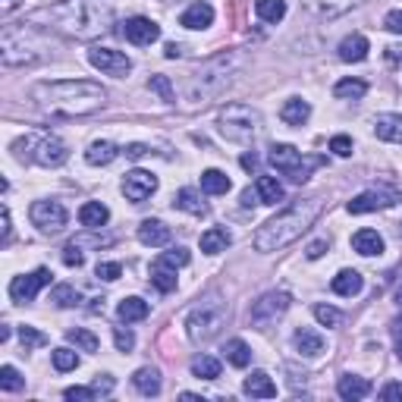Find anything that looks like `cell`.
Masks as SVG:
<instances>
[{
	"instance_id": "cell-1",
	"label": "cell",
	"mask_w": 402,
	"mask_h": 402,
	"mask_svg": "<svg viewBox=\"0 0 402 402\" xmlns=\"http://www.w3.org/2000/svg\"><path fill=\"white\" fill-rule=\"evenodd\" d=\"M29 22L91 41L113 25V6L107 0H57V4L38 6L35 13H29Z\"/></svg>"
},
{
	"instance_id": "cell-2",
	"label": "cell",
	"mask_w": 402,
	"mask_h": 402,
	"mask_svg": "<svg viewBox=\"0 0 402 402\" xmlns=\"http://www.w3.org/2000/svg\"><path fill=\"white\" fill-rule=\"evenodd\" d=\"M32 100L51 117H85L104 107L107 91L89 79H57L32 85Z\"/></svg>"
},
{
	"instance_id": "cell-3",
	"label": "cell",
	"mask_w": 402,
	"mask_h": 402,
	"mask_svg": "<svg viewBox=\"0 0 402 402\" xmlns=\"http://www.w3.org/2000/svg\"><path fill=\"white\" fill-rule=\"evenodd\" d=\"M320 207H324L320 198L292 201V205L283 207L277 217H271L264 226H258V233H254V239H252L254 249L258 252H280V249H286V245H292L302 233H308V226L318 220Z\"/></svg>"
},
{
	"instance_id": "cell-4",
	"label": "cell",
	"mask_w": 402,
	"mask_h": 402,
	"mask_svg": "<svg viewBox=\"0 0 402 402\" xmlns=\"http://www.w3.org/2000/svg\"><path fill=\"white\" fill-rule=\"evenodd\" d=\"M239 63H242V60H239L236 53H220V57L207 60L198 72H192L189 89H186L189 100H195V104H207L211 98L223 95L226 85L233 82V72L239 70Z\"/></svg>"
},
{
	"instance_id": "cell-5",
	"label": "cell",
	"mask_w": 402,
	"mask_h": 402,
	"mask_svg": "<svg viewBox=\"0 0 402 402\" xmlns=\"http://www.w3.org/2000/svg\"><path fill=\"white\" fill-rule=\"evenodd\" d=\"M13 154L19 160H32V164H41V167H60L70 157L66 145L57 136H48V132H29L25 138H16Z\"/></svg>"
},
{
	"instance_id": "cell-6",
	"label": "cell",
	"mask_w": 402,
	"mask_h": 402,
	"mask_svg": "<svg viewBox=\"0 0 402 402\" xmlns=\"http://www.w3.org/2000/svg\"><path fill=\"white\" fill-rule=\"evenodd\" d=\"M217 129H220V136L230 138V142L245 145L261 132V113L249 104H230L220 110Z\"/></svg>"
},
{
	"instance_id": "cell-7",
	"label": "cell",
	"mask_w": 402,
	"mask_h": 402,
	"mask_svg": "<svg viewBox=\"0 0 402 402\" xmlns=\"http://www.w3.org/2000/svg\"><path fill=\"white\" fill-rule=\"evenodd\" d=\"M226 324V305L220 302H201L198 308H192V314L186 318V330H189L192 343H207L214 339Z\"/></svg>"
},
{
	"instance_id": "cell-8",
	"label": "cell",
	"mask_w": 402,
	"mask_h": 402,
	"mask_svg": "<svg viewBox=\"0 0 402 402\" xmlns=\"http://www.w3.org/2000/svg\"><path fill=\"white\" fill-rule=\"evenodd\" d=\"M267 160H271V167H277V173L290 176L292 183H305V179L311 176L314 167L324 164L320 157H305V154L299 148H292V145H273L271 154H267Z\"/></svg>"
},
{
	"instance_id": "cell-9",
	"label": "cell",
	"mask_w": 402,
	"mask_h": 402,
	"mask_svg": "<svg viewBox=\"0 0 402 402\" xmlns=\"http://www.w3.org/2000/svg\"><path fill=\"white\" fill-rule=\"evenodd\" d=\"M89 63L104 72V76H113V79H126L132 72V60L126 57L123 51H113V48H91Z\"/></svg>"
},
{
	"instance_id": "cell-10",
	"label": "cell",
	"mask_w": 402,
	"mask_h": 402,
	"mask_svg": "<svg viewBox=\"0 0 402 402\" xmlns=\"http://www.w3.org/2000/svg\"><path fill=\"white\" fill-rule=\"evenodd\" d=\"M29 217L41 233H60L66 226V207L60 201H35Z\"/></svg>"
},
{
	"instance_id": "cell-11",
	"label": "cell",
	"mask_w": 402,
	"mask_h": 402,
	"mask_svg": "<svg viewBox=\"0 0 402 402\" xmlns=\"http://www.w3.org/2000/svg\"><path fill=\"white\" fill-rule=\"evenodd\" d=\"M290 292H264L258 302L252 305V324L258 327H267L271 320H277L280 314H286V308H290Z\"/></svg>"
},
{
	"instance_id": "cell-12",
	"label": "cell",
	"mask_w": 402,
	"mask_h": 402,
	"mask_svg": "<svg viewBox=\"0 0 402 402\" xmlns=\"http://www.w3.org/2000/svg\"><path fill=\"white\" fill-rule=\"evenodd\" d=\"M51 283V271L48 267H38L35 273H25V277H16L10 283V299L16 302V305H29V302H35L38 290L41 286Z\"/></svg>"
},
{
	"instance_id": "cell-13",
	"label": "cell",
	"mask_w": 402,
	"mask_h": 402,
	"mask_svg": "<svg viewBox=\"0 0 402 402\" xmlns=\"http://www.w3.org/2000/svg\"><path fill=\"white\" fill-rule=\"evenodd\" d=\"M154 192H157V176L148 170H132L123 176V195L132 201V205H142L148 201Z\"/></svg>"
},
{
	"instance_id": "cell-14",
	"label": "cell",
	"mask_w": 402,
	"mask_h": 402,
	"mask_svg": "<svg viewBox=\"0 0 402 402\" xmlns=\"http://www.w3.org/2000/svg\"><path fill=\"white\" fill-rule=\"evenodd\" d=\"M396 201H399V192H393V189H368L349 201V214L384 211V207H393Z\"/></svg>"
},
{
	"instance_id": "cell-15",
	"label": "cell",
	"mask_w": 402,
	"mask_h": 402,
	"mask_svg": "<svg viewBox=\"0 0 402 402\" xmlns=\"http://www.w3.org/2000/svg\"><path fill=\"white\" fill-rule=\"evenodd\" d=\"M123 35H126V41H129V44L145 48V44H151V41H157V38H160V25L154 22V19H148V16H132V19H126Z\"/></svg>"
},
{
	"instance_id": "cell-16",
	"label": "cell",
	"mask_w": 402,
	"mask_h": 402,
	"mask_svg": "<svg viewBox=\"0 0 402 402\" xmlns=\"http://www.w3.org/2000/svg\"><path fill=\"white\" fill-rule=\"evenodd\" d=\"M358 4H365V0H305V10L311 13L314 19H337Z\"/></svg>"
},
{
	"instance_id": "cell-17",
	"label": "cell",
	"mask_w": 402,
	"mask_h": 402,
	"mask_svg": "<svg viewBox=\"0 0 402 402\" xmlns=\"http://www.w3.org/2000/svg\"><path fill=\"white\" fill-rule=\"evenodd\" d=\"M170 239H173V233L164 220H142V223H138V242L142 245L164 249V245H170Z\"/></svg>"
},
{
	"instance_id": "cell-18",
	"label": "cell",
	"mask_w": 402,
	"mask_h": 402,
	"mask_svg": "<svg viewBox=\"0 0 402 402\" xmlns=\"http://www.w3.org/2000/svg\"><path fill=\"white\" fill-rule=\"evenodd\" d=\"M242 390H245V396H252V399H273L277 396V384L271 380L267 371H252L249 377H245Z\"/></svg>"
},
{
	"instance_id": "cell-19",
	"label": "cell",
	"mask_w": 402,
	"mask_h": 402,
	"mask_svg": "<svg viewBox=\"0 0 402 402\" xmlns=\"http://www.w3.org/2000/svg\"><path fill=\"white\" fill-rule=\"evenodd\" d=\"M211 22H214V6H211V4H205V0L192 4L189 10H186L183 16H179V25H183V29H192V32L207 29Z\"/></svg>"
},
{
	"instance_id": "cell-20",
	"label": "cell",
	"mask_w": 402,
	"mask_h": 402,
	"mask_svg": "<svg viewBox=\"0 0 402 402\" xmlns=\"http://www.w3.org/2000/svg\"><path fill=\"white\" fill-rule=\"evenodd\" d=\"M368 51H371V44H368L365 35H346L343 41H339V60L343 63H361V60L368 57Z\"/></svg>"
},
{
	"instance_id": "cell-21",
	"label": "cell",
	"mask_w": 402,
	"mask_h": 402,
	"mask_svg": "<svg viewBox=\"0 0 402 402\" xmlns=\"http://www.w3.org/2000/svg\"><path fill=\"white\" fill-rule=\"evenodd\" d=\"M374 132H377V138H384V142L402 145V113H380V117L374 119Z\"/></svg>"
},
{
	"instance_id": "cell-22",
	"label": "cell",
	"mask_w": 402,
	"mask_h": 402,
	"mask_svg": "<svg viewBox=\"0 0 402 402\" xmlns=\"http://www.w3.org/2000/svg\"><path fill=\"white\" fill-rule=\"evenodd\" d=\"M107 220H110V211H107L100 201H85V205L79 207V223H82L85 230H100Z\"/></svg>"
},
{
	"instance_id": "cell-23",
	"label": "cell",
	"mask_w": 402,
	"mask_h": 402,
	"mask_svg": "<svg viewBox=\"0 0 402 402\" xmlns=\"http://www.w3.org/2000/svg\"><path fill=\"white\" fill-rule=\"evenodd\" d=\"M292 343H296L299 355H305V358H314V355L324 352V337H320L318 330H308V327H302V330H296Z\"/></svg>"
},
{
	"instance_id": "cell-24",
	"label": "cell",
	"mask_w": 402,
	"mask_h": 402,
	"mask_svg": "<svg viewBox=\"0 0 402 402\" xmlns=\"http://www.w3.org/2000/svg\"><path fill=\"white\" fill-rule=\"evenodd\" d=\"M308 117H311V104L302 98H290L283 104V110H280V119H283L286 126H305Z\"/></svg>"
},
{
	"instance_id": "cell-25",
	"label": "cell",
	"mask_w": 402,
	"mask_h": 402,
	"mask_svg": "<svg viewBox=\"0 0 402 402\" xmlns=\"http://www.w3.org/2000/svg\"><path fill=\"white\" fill-rule=\"evenodd\" d=\"M337 393L343 399L355 402V399H365L368 393H371V384H368L365 377H355V374H343V377H339V384H337Z\"/></svg>"
},
{
	"instance_id": "cell-26",
	"label": "cell",
	"mask_w": 402,
	"mask_h": 402,
	"mask_svg": "<svg viewBox=\"0 0 402 402\" xmlns=\"http://www.w3.org/2000/svg\"><path fill=\"white\" fill-rule=\"evenodd\" d=\"M333 292L337 296H346V299H352V296H358L361 292V286H365V280H361V273L358 271H339L337 277H333Z\"/></svg>"
},
{
	"instance_id": "cell-27",
	"label": "cell",
	"mask_w": 402,
	"mask_h": 402,
	"mask_svg": "<svg viewBox=\"0 0 402 402\" xmlns=\"http://www.w3.org/2000/svg\"><path fill=\"white\" fill-rule=\"evenodd\" d=\"M352 249L358 254H365V258H371V254L384 252V239H380L377 230H358L352 236Z\"/></svg>"
},
{
	"instance_id": "cell-28",
	"label": "cell",
	"mask_w": 402,
	"mask_h": 402,
	"mask_svg": "<svg viewBox=\"0 0 402 402\" xmlns=\"http://www.w3.org/2000/svg\"><path fill=\"white\" fill-rule=\"evenodd\" d=\"M117 314H119V320H123V324H136V320H145V318H148V302L138 299V296H129V299L119 302Z\"/></svg>"
},
{
	"instance_id": "cell-29",
	"label": "cell",
	"mask_w": 402,
	"mask_h": 402,
	"mask_svg": "<svg viewBox=\"0 0 402 402\" xmlns=\"http://www.w3.org/2000/svg\"><path fill=\"white\" fill-rule=\"evenodd\" d=\"M132 384H136V390L142 393V396H157L160 393V371L157 368H138V371L132 374Z\"/></svg>"
},
{
	"instance_id": "cell-30",
	"label": "cell",
	"mask_w": 402,
	"mask_h": 402,
	"mask_svg": "<svg viewBox=\"0 0 402 402\" xmlns=\"http://www.w3.org/2000/svg\"><path fill=\"white\" fill-rule=\"evenodd\" d=\"M230 189H233V183H230L226 173H220V170L201 173V192H205V195H226Z\"/></svg>"
},
{
	"instance_id": "cell-31",
	"label": "cell",
	"mask_w": 402,
	"mask_h": 402,
	"mask_svg": "<svg viewBox=\"0 0 402 402\" xmlns=\"http://www.w3.org/2000/svg\"><path fill=\"white\" fill-rule=\"evenodd\" d=\"M226 245H230V233L220 230V226H211L207 233H201V252L205 254H220L226 252Z\"/></svg>"
},
{
	"instance_id": "cell-32",
	"label": "cell",
	"mask_w": 402,
	"mask_h": 402,
	"mask_svg": "<svg viewBox=\"0 0 402 402\" xmlns=\"http://www.w3.org/2000/svg\"><path fill=\"white\" fill-rule=\"evenodd\" d=\"M117 145L113 142H91L89 145V151H85V160H89L91 167H104V164H110V160H117Z\"/></svg>"
},
{
	"instance_id": "cell-33",
	"label": "cell",
	"mask_w": 402,
	"mask_h": 402,
	"mask_svg": "<svg viewBox=\"0 0 402 402\" xmlns=\"http://www.w3.org/2000/svg\"><path fill=\"white\" fill-rule=\"evenodd\" d=\"M254 189H258L261 205H277V201H283V186H280L273 176H258Z\"/></svg>"
},
{
	"instance_id": "cell-34",
	"label": "cell",
	"mask_w": 402,
	"mask_h": 402,
	"mask_svg": "<svg viewBox=\"0 0 402 402\" xmlns=\"http://www.w3.org/2000/svg\"><path fill=\"white\" fill-rule=\"evenodd\" d=\"M192 374L198 380H217L220 377V361L214 355H195L192 358Z\"/></svg>"
},
{
	"instance_id": "cell-35",
	"label": "cell",
	"mask_w": 402,
	"mask_h": 402,
	"mask_svg": "<svg viewBox=\"0 0 402 402\" xmlns=\"http://www.w3.org/2000/svg\"><path fill=\"white\" fill-rule=\"evenodd\" d=\"M365 91H368V85L361 79H339L333 85V95L339 100H358V98H365Z\"/></svg>"
},
{
	"instance_id": "cell-36",
	"label": "cell",
	"mask_w": 402,
	"mask_h": 402,
	"mask_svg": "<svg viewBox=\"0 0 402 402\" xmlns=\"http://www.w3.org/2000/svg\"><path fill=\"white\" fill-rule=\"evenodd\" d=\"M254 13L264 22H280L286 16V0H254Z\"/></svg>"
},
{
	"instance_id": "cell-37",
	"label": "cell",
	"mask_w": 402,
	"mask_h": 402,
	"mask_svg": "<svg viewBox=\"0 0 402 402\" xmlns=\"http://www.w3.org/2000/svg\"><path fill=\"white\" fill-rule=\"evenodd\" d=\"M223 352H226V358H230V365H236V368H245L252 361V349L245 339H230Z\"/></svg>"
},
{
	"instance_id": "cell-38",
	"label": "cell",
	"mask_w": 402,
	"mask_h": 402,
	"mask_svg": "<svg viewBox=\"0 0 402 402\" xmlns=\"http://www.w3.org/2000/svg\"><path fill=\"white\" fill-rule=\"evenodd\" d=\"M151 283L157 286L160 292H173L176 290V271H170L167 264H154L151 267Z\"/></svg>"
},
{
	"instance_id": "cell-39",
	"label": "cell",
	"mask_w": 402,
	"mask_h": 402,
	"mask_svg": "<svg viewBox=\"0 0 402 402\" xmlns=\"http://www.w3.org/2000/svg\"><path fill=\"white\" fill-rule=\"evenodd\" d=\"M176 207H183V211H189V214H205L207 211L205 201H201V195H198V189H179L176 192Z\"/></svg>"
},
{
	"instance_id": "cell-40",
	"label": "cell",
	"mask_w": 402,
	"mask_h": 402,
	"mask_svg": "<svg viewBox=\"0 0 402 402\" xmlns=\"http://www.w3.org/2000/svg\"><path fill=\"white\" fill-rule=\"evenodd\" d=\"M66 339H70L76 349H82V352H98V337L91 330H82V327H76V330H70L66 333Z\"/></svg>"
},
{
	"instance_id": "cell-41",
	"label": "cell",
	"mask_w": 402,
	"mask_h": 402,
	"mask_svg": "<svg viewBox=\"0 0 402 402\" xmlns=\"http://www.w3.org/2000/svg\"><path fill=\"white\" fill-rule=\"evenodd\" d=\"M51 302L57 308H72L79 302V292H76V286H70V283H60V286H53V292H51Z\"/></svg>"
},
{
	"instance_id": "cell-42",
	"label": "cell",
	"mask_w": 402,
	"mask_h": 402,
	"mask_svg": "<svg viewBox=\"0 0 402 402\" xmlns=\"http://www.w3.org/2000/svg\"><path fill=\"white\" fill-rule=\"evenodd\" d=\"M314 318L320 327H339L343 324V311L333 305H314Z\"/></svg>"
},
{
	"instance_id": "cell-43",
	"label": "cell",
	"mask_w": 402,
	"mask_h": 402,
	"mask_svg": "<svg viewBox=\"0 0 402 402\" xmlns=\"http://www.w3.org/2000/svg\"><path fill=\"white\" fill-rule=\"evenodd\" d=\"M19 343H22V349H38V346H48V337H44L41 330H35V327H19Z\"/></svg>"
},
{
	"instance_id": "cell-44",
	"label": "cell",
	"mask_w": 402,
	"mask_h": 402,
	"mask_svg": "<svg viewBox=\"0 0 402 402\" xmlns=\"http://www.w3.org/2000/svg\"><path fill=\"white\" fill-rule=\"evenodd\" d=\"M148 89L157 91L164 104H176V91H173V85H170V79H167V76H151L148 79Z\"/></svg>"
},
{
	"instance_id": "cell-45",
	"label": "cell",
	"mask_w": 402,
	"mask_h": 402,
	"mask_svg": "<svg viewBox=\"0 0 402 402\" xmlns=\"http://www.w3.org/2000/svg\"><path fill=\"white\" fill-rule=\"evenodd\" d=\"M22 384H25V380L19 377V371H16L13 365H4V368H0V387H4L6 393H19V390H22Z\"/></svg>"
},
{
	"instance_id": "cell-46",
	"label": "cell",
	"mask_w": 402,
	"mask_h": 402,
	"mask_svg": "<svg viewBox=\"0 0 402 402\" xmlns=\"http://www.w3.org/2000/svg\"><path fill=\"white\" fill-rule=\"evenodd\" d=\"M53 368H57V371H76L79 355L72 349H53Z\"/></svg>"
},
{
	"instance_id": "cell-47",
	"label": "cell",
	"mask_w": 402,
	"mask_h": 402,
	"mask_svg": "<svg viewBox=\"0 0 402 402\" xmlns=\"http://www.w3.org/2000/svg\"><path fill=\"white\" fill-rule=\"evenodd\" d=\"M157 264H167V267H186L189 264V252L186 249H170L157 258Z\"/></svg>"
},
{
	"instance_id": "cell-48",
	"label": "cell",
	"mask_w": 402,
	"mask_h": 402,
	"mask_svg": "<svg viewBox=\"0 0 402 402\" xmlns=\"http://www.w3.org/2000/svg\"><path fill=\"white\" fill-rule=\"evenodd\" d=\"M63 396L70 402H91V399H98V390L95 387H70Z\"/></svg>"
},
{
	"instance_id": "cell-49",
	"label": "cell",
	"mask_w": 402,
	"mask_h": 402,
	"mask_svg": "<svg viewBox=\"0 0 402 402\" xmlns=\"http://www.w3.org/2000/svg\"><path fill=\"white\" fill-rule=\"evenodd\" d=\"M95 273H98L100 280H107V283H113V280H119V273H123V267H119L117 261H100Z\"/></svg>"
},
{
	"instance_id": "cell-50",
	"label": "cell",
	"mask_w": 402,
	"mask_h": 402,
	"mask_svg": "<svg viewBox=\"0 0 402 402\" xmlns=\"http://www.w3.org/2000/svg\"><path fill=\"white\" fill-rule=\"evenodd\" d=\"M113 343H117L119 352H129L132 346H136V337H132V330H126V327H117V330H113Z\"/></svg>"
},
{
	"instance_id": "cell-51",
	"label": "cell",
	"mask_w": 402,
	"mask_h": 402,
	"mask_svg": "<svg viewBox=\"0 0 402 402\" xmlns=\"http://www.w3.org/2000/svg\"><path fill=\"white\" fill-rule=\"evenodd\" d=\"M63 264L66 267H79V264H82V245H79L76 239L63 249Z\"/></svg>"
},
{
	"instance_id": "cell-52",
	"label": "cell",
	"mask_w": 402,
	"mask_h": 402,
	"mask_svg": "<svg viewBox=\"0 0 402 402\" xmlns=\"http://www.w3.org/2000/svg\"><path fill=\"white\" fill-rule=\"evenodd\" d=\"M330 151L339 154V157H349L352 154V138L349 136H333L330 138Z\"/></svg>"
},
{
	"instance_id": "cell-53",
	"label": "cell",
	"mask_w": 402,
	"mask_h": 402,
	"mask_svg": "<svg viewBox=\"0 0 402 402\" xmlns=\"http://www.w3.org/2000/svg\"><path fill=\"white\" fill-rule=\"evenodd\" d=\"M380 399H384V402H399V399H402V384H399V380H390V384H384V390H380Z\"/></svg>"
},
{
	"instance_id": "cell-54",
	"label": "cell",
	"mask_w": 402,
	"mask_h": 402,
	"mask_svg": "<svg viewBox=\"0 0 402 402\" xmlns=\"http://www.w3.org/2000/svg\"><path fill=\"white\" fill-rule=\"evenodd\" d=\"M384 29H387V32H393V35H402V10L387 13V19H384Z\"/></svg>"
},
{
	"instance_id": "cell-55",
	"label": "cell",
	"mask_w": 402,
	"mask_h": 402,
	"mask_svg": "<svg viewBox=\"0 0 402 402\" xmlns=\"http://www.w3.org/2000/svg\"><path fill=\"white\" fill-rule=\"evenodd\" d=\"M327 249H330V245H327V239H318V242H311V245H308V258H311V261H318L320 258V254H324Z\"/></svg>"
},
{
	"instance_id": "cell-56",
	"label": "cell",
	"mask_w": 402,
	"mask_h": 402,
	"mask_svg": "<svg viewBox=\"0 0 402 402\" xmlns=\"http://www.w3.org/2000/svg\"><path fill=\"white\" fill-rule=\"evenodd\" d=\"M393 339H396V355H399V361H402V320L393 324Z\"/></svg>"
},
{
	"instance_id": "cell-57",
	"label": "cell",
	"mask_w": 402,
	"mask_h": 402,
	"mask_svg": "<svg viewBox=\"0 0 402 402\" xmlns=\"http://www.w3.org/2000/svg\"><path fill=\"white\" fill-rule=\"evenodd\" d=\"M145 154H148V148H145V145H129V148H126V157H132V160L145 157Z\"/></svg>"
},
{
	"instance_id": "cell-58",
	"label": "cell",
	"mask_w": 402,
	"mask_h": 402,
	"mask_svg": "<svg viewBox=\"0 0 402 402\" xmlns=\"http://www.w3.org/2000/svg\"><path fill=\"white\" fill-rule=\"evenodd\" d=\"M242 205H245V207H252V205H261V198H258V189H254V192H252V189H245V192H242Z\"/></svg>"
},
{
	"instance_id": "cell-59",
	"label": "cell",
	"mask_w": 402,
	"mask_h": 402,
	"mask_svg": "<svg viewBox=\"0 0 402 402\" xmlns=\"http://www.w3.org/2000/svg\"><path fill=\"white\" fill-rule=\"evenodd\" d=\"M10 230H13L10 226V211L4 207V242H10Z\"/></svg>"
},
{
	"instance_id": "cell-60",
	"label": "cell",
	"mask_w": 402,
	"mask_h": 402,
	"mask_svg": "<svg viewBox=\"0 0 402 402\" xmlns=\"http://www.w3.org/2000/svg\"><path fill=\"white\" fill-rule=\"evenodd\" d=\"M242 167H245V170H254V167H258V157H254V154H245V157H242Z\"/></svg>"
},
{
	"instance_id": "cell-61",
	"label": "cell",
	"mask_w": 402,
	"mask_h": 402,
	"mask_svg": "<svg viewBox=\"0 0 402 402\" xmlns=\"http://www.w3.org/2000/svg\"><path fill=\"white\" fill-rule=\"evenodd\" d=\"M16 6H19V0H0V10H4V13L16 10Z\"/></svg>"
},
{
	"instance_id": "cell-62",
	"label": "cell",
	"mask_w": 402,
	"mask_h": 402,
	"mask_svg": "<svg viewBox=\"0 0 402 402\" xmlns=\"http://www.w3.org/2000/svg\"><path fill=\"white\" fill-rule=\"evenodd\" d=\"M164 53H167V57H170V60H173V57H179V44H173V41H170V44H167V48H164Z\"/></svg>"
},
{
	"instance_id": "cell-63",
	"label": "cell",
	"mask_w": 402,
	"mask_h": 402,
	"mask_svg": "<svg viewBox=\"0 0 402 402\" xmlns=\"http://www.w3.org/2000/svg\"><path fill=\"white\" fill-rule=\"evenodd\" d=\"M396 299H399V305H402V286H399V292H396Z\"/></svg>"
},
{
	"instance_id": "cell-64",
	"label": "cell",
	"mask_w": 402,
	"mask_h": 402,
	"mask_svg": "<svg viewBox=\"0 0 402 402\" xmlns=\"http://www.w3.org/2000/svg\"><path fill=\"white\" fill-rule=\"evenodd\" d=\"M399 226H402V223H399Z\"/></svg>"
}]
</instances>
